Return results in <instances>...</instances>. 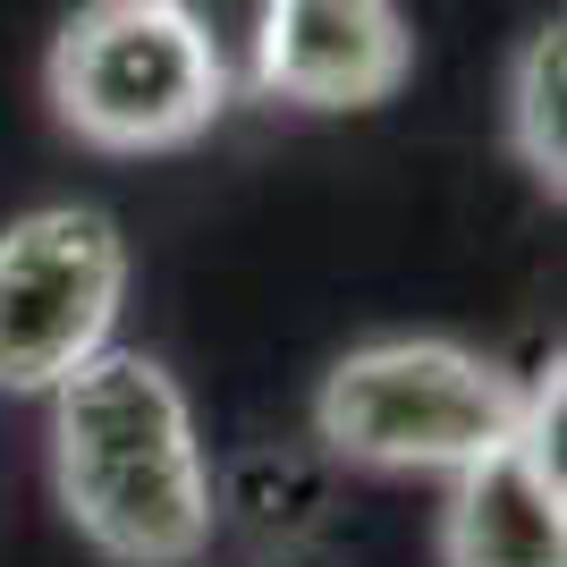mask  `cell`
Returning <instances> with one entry per match:
<instances>
[{
  "instance_id": "1",
  "label": "cell",
  "mask_w": 567,
  "mask_h": 567,
  "mask_svg": "<svg viewBox=\"0 0 567 567\" xmlns=\"http://www.w3.org/2000/svg\"><path fill=\"white\" fill-rule=\"evenodd\" d=\"M60 499L76 534L118 567H187L213 543V483L195 457L178 381L153 355L94 348L69 381H51Z\"/></svg>"
},
{
  "instance_id": "2",
  "label": "cell",
  "mask_w": 567,
  "mask_h": 567,
  "mask_svg": "<svg viewBox=\"0 0 567 567\" xmlns=\"http://www.w3.org/2000/svg\"><path fill=\"white\" fill-rule=\"evenodd\" d=\"M534 381H508L499 364L441 339H390L331 364L313 424L355 466H474L483 450L517 441Z\"/></svg>"
},
{
  "instance_id": "3",
  "label": "cell",
  "mask_w": 567,
  "mask_h": 567,
  "mask_svg": "<svg viewBox=\"0 0 567 567\" xmlns=\"http://www.w3.org/2000/svg\"><path fill=\"white\" fill-rule=\"evenodd\" d=\"M51 102L85 144L162 153V144L204 136L229 94L162 0H94L51 51Z\"/></svg>"
},
{
  "instance_id": "4",
  "label": "cell",
  "mask_w": 567,
  "mask_h": 567,
  "mask_svg": "<svg viewBox=\"0 0 567 567\" xmlns=\"http://www.w3.org/2000/svg\"><path fill=\"white\" fill-rule=\"evenodd\" d=\"M127 246L102 213L51 204L0 237V390H51L111 339Z\"/></svg>"
},
{
  "instance_id": "5",
  "label": "cell",
  "mask_w": 567,
  "mask_h": 567,
  "mask_svg": "<svg viewBox=\"0 0 567 567\" xmlns=\"http://www.w3.org/2000/svg\"><path fill=\"white\" fill-rule=\"evenodd\" d=\"M415 69L390 0H280L262 43V94L306 111H373Z\"/></svg>"
},
{
  "instance_id": "6",
  "label": "cell",
  "mask_w": 567,
  "mask_h": 567,
  "mask_svg": "<svg viewBox=\"0 0 567 567\" xmlns=\"http://www.w3.org/2000/svg\"><path fill=\"white\" fill-rule=\"evenodd\" d=\"M450 567H567V492L525 441H499L457 466L450 517H441Z\"/></svg>"
},
{
  "instance_id": "7",
  "label": "cell",
  "mask_w": 567,
  "mask_h": 567,
  "mask_svg": "<svg viewBox=\"0 0 567 567\" xmlns=\"http://www.w3.org/2000/svg\"><path fill=\"white\" fill-rule=\"evenodd\" d=\"M567 25L550 18L517 60V153L550 195L567 187Z\"/></svg>"
},
{
  "instance_id": "8",
  "label": "cell",
  "mask_w": 567,
  "mask_h": 567,
  "mask_svg": "<svg viewBox=\"0 0 567 567\" xmlns=\"http://www.w3.org/2000/svg\"><path fill=\"white\" fill-rule=\"evenodd\" d=\"M162 9L187 25V43L213 60L220 94H262V43H271L280 0H162Z\"/></svg>"
}]
</instances>
